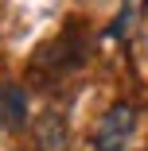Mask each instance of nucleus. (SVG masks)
<instances>
[{"instance_id": "obj_1", "label": "nucleus", "mask_w": 148, "mask_h": 151, "mask_svg": "<svg viewBox=\"0 0 148 151\" xmlns=\"http://www.w3.org/2000/svg\"><path fill=\"white\" fill-rule=\"evenodd\" d=\"M133 132H136V109L129 101H117L94 132V151H129Z\"/></svg>"}, {"instance_id": "obj_2", "label": "nucleus", "mask_w": 148, "mask_h": 151, "mask_svg": "<svg viewBox=\"0 0 148 151\" xmlns=\"http://www.w3.org/2000/svg\"><path fill=\"white\" fill-rule=\"evenodd\" d=\"M31 136H35V151H66L70 147V124L63 112H39L35 124H31Z\"/></svg>"}, {"instance_id": "obj_3", "label": "nucleus", "mask_w": 148, "mask_h": 151, "mask_svg": "<svg viewBox=\"0 0 148 151\" xmlns=\"http://www.w3.org/2000/svg\"><path fill=\"white\" fill-rule=\"evenodd\" d=\"M0 124L12 132L27 124V97L20 85H0Z\"/></svg>"}]
</instances>
